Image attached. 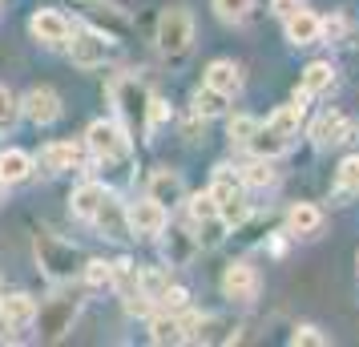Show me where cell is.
<instances>
[{"label": "cell", "mask_w": 359, "mask_h": 347, "mask_svg": "<svg viewBox=\"0 0 359 347\" xmlns=\"http://www.w3.org/2000/svg\"><path fill=\"white\" fill-rule=\"evenodd\" d=\"M165 117H170V105L162 97H154L149 93V105H146V133H158V125H165Z\"/></svg>", "instance_id": "cell-35"}, {"label": "cell", "mask_w": 359, "mask_h": 347, "mask_svg": "<svg viewBox=\"0 0 359 347\" xmlns=\"http://www.w3.org/2000/svg\"><path fill=\"white\" fill-rule=\"evenodd\" d=\"M41 170L45 174H65V170H73V165L81 162V149L73 146V142H53V146L41 149Z\"/></svg>", "instance_id": "cell-17"}, {"label": "cell", "mask_w": 359, "mask_h": 347, "mask_svg": "<svg viewBox=\"0 0 359 347\" xmlns=\"http://www.w3.org/2000/svg\"><path fill=\"white\" fill-rule=\"evenodd\" d=\"M222 291H226V299H234V303H250V299L259 295V275H255V266L230 263L226 275H222Z\"/></svg>", "instance_id": "cell-12"}, {"label": "cell", "mask_w": 359, "mask_h": 347, "mask_svg": "<svg viewBox=\"0 0 359 347\" xmlns=\"http://www.w3.org/2000/svg\"><path fill=\"white\" fill-rule=\"evenodd\" d=\"M294 8H299V0H271V13H275V17H283V20L291 17Z\"/></svg>", "instance_id": "cell-41"}, {"label": "cell", "mask_w": 359, "mask_h": 347, "mask_svg": "<svg viewBox=\"0 0 359 347\" xmlns=\"http://www.w3.org/2000/svg\"><path fill=\"white\" fill-rule=\"evenodd\" d=\"M194 250H198V238H190L186 231H170V234H165V263H170V266H186Z\"/></svg>", "instance_id": "cell-23"}, {"label": "cell", "mask_w": 359, "mask_h": 347, "mask_svg": "<svg viewBox=\"0 0 359 347\" xmlns=\"http://www.w3.org/2000/svg\"><path fill=\"white\" fill-rule=\"evenodd\" d=\"M355 194H359V190H355Z\"/></svg>", "instance_id": "cell-46"}, {"label": "cell", "mask_w": 359, "mask_h": 347, "mask_svg": "<svg viewBox=\"0 0 359 347\" xmlns=\"http://www.w3.org/2000/svg\"><path fill=\"white\" fill-rule=\"evenodd\" d=\"M137 283H142V271H137L130 259H117L114 263V291L130 295V291H137Z\"/></svg>", "instance_id": "cell-31"}, {"label": "cell", "mask_w": 359, "mask_h": 347, "mask_svg": "<svg viewBox=\"0 0 359 347\" xmlns=\"http://www.w3.org/2000/svg\"><path fill=\"white\" fill-rule=\"evenodd\" d=\"M69 53H73V65L97 69V65H105V57L114 53V45H109V36H105V33L85 29V33H77L73 41H69Z\"/></svg>", "instance_id": "cell-8"}, {"label": "cell", "mask_w": 359, "mask_h": 347, "mask_svg": "<svg viewBox=\"0 0 359 347\" xmlns=\"http://www.w3.org/2000/svg\"><path fill=\"white\" fill-rule=\"evenodd\" d=\"M8 335V319H4V307H0V339Z\"/></svg>", "instance_id": "cell-43"}, {"label": "cell", "mask_w": 359, "mask_h": 347, "mask_svg": "<svg viewBox=\"0 0 359 347\" xmlns=\"http://www.w3.org/2000/svg\"><path fill=\"white\" fill-rule=\"evenodd\" d=\"M238 178H243V186H259V190H266V186H275V165L266 162V158H255Z\"/></svg>", "instance_id": "cell-27"}, {"label": "cell", "mask_w": 359, "mask_h": 347, "mask_svg": "<svg viewBox=\"0 0 359 347\" xmlns=\"http://www.w3.org/2000/svg\"><path fill=\"white\" fill-rule=\"evenodd\" d=\"M222 93H214L210 85H206V89H198L194 93V117H202V121H206V117H218L222 114Z\"/></svg>", "instance_id": "cell-32"}, {"label": "cell", "mask_w": 359, "mask_h": 347, "mask_svg": "<svg viewBox=\"0 0 359 347\" xmlns=\"http://www.w3.org/2000/svg\"><path fill=\"white\" fill-rule=\"evenodd\" d=\"M20 114L29 117L33 125H53L61 117V97L53 89H29L25 101H20Z\"/></svg>", "instance_id": "cell-10"}, {"label": "cell", "mask_w": 359, "mask_h": 347, "mask_svg": "<svg viewBox=\"0 0 359 347\" xmlns=\"http://www.w3.org/2000/svg\"><path fill=\"white\" fill-rule=\"evenodd\" d=\"M149 339H154V343H182L186 335H182V319H178V311L158 315V319L149 323Z\"/></svg>", "instance_id": "cell-25"}, {"label": "cell", "mask_w": 359, "mask_h": 347, "mask_svg": "<svg viewBox=\"0 0 359 347\" xmlns=\"http://www.w3.org/2000/svg\"><path fill=\"white\" fill-rule=\"evenodd\" d=\"M101 234H109V238H133L130 234V222H126V206L114 198V194H105V202L97 206V215L89 218Z\"/></svg>", "instance_id": "cell-13"}, {"label": "cell", "mask_w": 359, "mask_h": 347, "mask_svg": "<svg viewBox=\"0 0 359 347\" xmlns=\"http://www.w3.org/2000/svg\"><path fill=\"white\" fill-rule=\"evenodd\" d=\"M331 85H335V69L327 65V61H315V65L303 69V89H299V93L315 97V93H327Z\"/></svg>", "instance_id": "cell-24"}, {"label": "cell", "mask_w": 359, "mask_h": 347, "mask_svg": "<svg viewBox=\"0 0 359 347\" xmlns=\"http://www.w3.org/2000/svg\"><path fill=\"white\" fill-rule=\"evenodd\" d=\"M73 319H77V299H53L49 307H36L33 327H41L45 339H61L65 331H73Z\"/></svg>", "instance_id": "cell-7"}, {"label": "cell", "mask_w": 359, "mask_h": 347, "mask_svg": "<svg viewBox=\"0 0 359 347\" xmlns=\"http://www.w3.org/2000/svg\"><path fill=\"white\" fill-rule=\"evenodd\" d=\"M146 194L158 202V206H165V210H170V206H178V202L186 198V182H182L178 170L158 165V170L149 174V182H146Z\"/></svg>", "instance_id": "cell-9"}, {"label": "cell", "mask_w": 359, "mask_h": 347, "mask_svg": "<svg viewBox=\"0 0 359 347\" xmlns=\"http://www.w3.org/2000/svg\"><path fill=\"white\" fill-rule=\"evenodd\" d=\"M339 190H359V158H347L339 165V178H335Z\"/></svg>", "instance_id": "cell-38"}, {"label": "cell", "mask_w": 359, "mask_h": 347, "mask_svg": "<svg viewBox=\"0 0 359 347\" xmlns=\"http://www.w3.org/2000/svg\"><path fill=\"white\" fill-rule=\"evenodd\" d=\"M259 130V121L250 114H234L230 117V125H226V133H230V142H238V146H246L250 142V133Z\"/></svg>", "instance_id": "cell-34"}, {"label": "cell", "mask_w": 359, "mask_h": 347, "mask_svg": "<svg viewBox=\"0 0 359 347\" xmlns=\"http://www.w3.org/2000/svg\"><path fill=\"white\" fill-rule=\"evenodd\" d=\"M33 247H36L41 271H45L53 283H69L73 275H81L85 259H81V250L73 247V243H65V238H57V234H49V231H36Z\"/></svg>", "instance_id": "cell-1"}, {"label": "cell", "mask_w": 359, "mask_h": 347, "mask_svg": "<svg viewBox=\"0 0 359 347\" xmlns=\"http://www.w3.org/2000/svg\"><path fill=\"white\" fill-rule=\"evenodd\" d=\"M81 279L93 287V291H101V287H114V263H105V259H89V263L81 266Z\"/></svg>", "instance_id": "cell-28"}, {"label": "cell", "mask_w": 359, "mask_h": 347, "mask_svg": "<svg viewBox=\"0 0 359 347\" xmlns=\"http://www.w3.org/2000/svg\"><path fill=\"white\" fill-rule=\"evenodd\" d=\"M190 45H194V17L186 8H165L158 20V49L165 57H182Z\"/></svg>", "instance_id": "cell-3"}, {"label": "cell", "mask_w": 359, "mask_h": 347, "mask_svg": "<svg viewBox=\"0 0 359 347\" xmlns=\"http://www.w3.org/2000/svg\"><path fill=\"white\" fill-rule=\"evenodd\" d=\"M355 263H359V259H355Z\"/></svg>", "instance_id": "cell-45"}, {"label": "cell", "mask_w": 359, "mask_h": 347, "mask_svg": "<svg viewBox=\"0 0 359 347\" xmlns=\"http://www.w3.org/2000/svg\"><path fill=\"white\" fill-rule=\"evenodd\" d=\"M291 343L299 347V343H311V347H323L327 343V335H319V327H294V335H291Z\"/></svg>", "instance_id": "cell-40"}, {"label": "cell", "mask_w": 359, "mask_h": 347, "mask_svg": "<svg viewBox=\"0 0 359 347\" xmlns=\"http://www.w3.org/2000/svg\"><path fill=\"white\" fill-rule=\"evenodd\" d=\"M17 114H20V105H17V97L0 85V130H8L13 121H17Z\"/></svg>", "instance_id": "cell-37"}, {"label": "cell", "mask_w": 359, "mask_h": 347, "mask_svg": "<svg viewBox=\"0 0 359 347\" xmlns=\"http://www.w3.org/2000/svg\"><path fill=\"white\" fill-rule=\"evenodd\" d=\"M29 33H33L41 45H65L69 33H73V25H69L61 13H53V8H36L33 20H29Z\"/></svg>", "instance_id": "cell-11"}, {"label": "cell", "mask_w": 359, "mask_h": 347, "mask_svg": "<svg viewBox=\"0 0 359 347\" xmlns=\"http://www.w3.org/2000/svg\"><path fill=\"white\" fill-rule=\"evenodd\" d=\"M210 194H214V202L230 198V194H243V178H238V174H230V165H222V170H214Z\"/></svg>", "instance_id": "cell-29"}, {"label": "cell", "mask_w": 359, "mask_h": 347, "mask_svg": "<svg viewBox=\"0 0 359 347\" xmlns=\"http://www.w3.org/2000/svg\"><path fill=\"white\" fill-rule=\"evenodd\" d=\"M246 146L255 149V158H266V162H275L278 154H287V146H291V137H283V133H275L271 125H259V130L250 133V142Z\"/></svg>", "instance_id": "cell-22"}, {"label": "cell", "mask_w": 359, "mask_h": 347, "mask_svg": "<svg viewBox=\"0 0 359 347\" xmlns=\"http://www.w3.org/2000/svg\"><path fill=\"white\" fill-rule=\"evenodd\" d=\"M343 29H347V20H343V17H327V20H323V33H327V36H339Z\"/></svg>", "instance_id": "cell-42"}, {"label": "cell", "mask_w": 359, "mask_h": 347, "mask_svg": "<svg viewBox=\"0 0 359 347\" xmlns=\"http://www.w3.org/2000/svg\"><path fill=\"white\" fill-rule=\"evenodd\" d=\"M126 222H130V234H133V238H158V234L165 231L170 215H165V206H158V202L146 194L142 202L126 206Z\"/></svg>", "instance_id": "cell-5"}, {"label": "cell", "mask_w": 359, "mask_h": 347, "mask_svg": "<svg viewBox=\"0 0 359 347\" xmlns=\"http://www.w3.org/2000/svg\"><path fill=\"white\" fill-rule=\"evenodd\" d=\"M0 307H4V319H8V331H29L36 319V299L17 291V295H0Z\"/></svg>", "instance_id": "cell-15"}, {"label": "cell", "mask_w": 359, "mask_h": 347, "mask_svg": "<svg viewBox=\"0 0 359 347\" xmlns=\"http://www.w3.org/2000/svg\"><path fill=\"white\" fill-rule=\"evenodd\" d=\"M109 101H114L117 117L126 121V125H137V121H146V105H149V89L142 77H133V73H121L109 81Z\"/></svg>", "instance_id": "cell-2"}, {"label": "cell", "mask_w": 359, "mask_h": 347, "mask_svg": "<svg viewBox=\"0 0 359 347\" xmlns=\"http://www.w3.org/2000/svg\"><path fill=\"white\" fill-rule=\"evenodd\" d=\"M319 226H323V210H319V206H311V202L291 206V215H287V231H291L294 238H315Z\"/></svg>", "instance_id": "cell-19"}, {"label": "cell", "mask_w": 359, "mask_h": 347, "mask_svg": "<svg viewBox=\"0 0 359 347\" xmlns=\"http://www.w3.org/2000/svg\"><path fill=\"white\" fill-rule=\"evenodd\" d=\"M222 234H226V222H222V218L214 215V218H202V222H198V247H218V243H222Z\"/></svg>", "instance_id": "cell-33"}, {"label": "cell", "mask_w": 359, "mask_h": 347, "mask_svg": "<svg viewBox=\"0 0 359 347\" xmlns=\"http://www.w3.org/2000/svg\"><path fill=\"white\" fill-rule=\"evenodd\" d=\"M158 303H162L165 311H182V307L190 303V295H186V287H165V291H162V299H158Z\"/></svg>", "instance_id": "cell-39"}, {"label": "cell", "mask_w": 359, "mask_h": 347, "mask_svg": "<svg viewBox=\"0 0 359 347\" xmlns=\"http://www.w3.org/2000/svg\"><path fill=\"white\" fill-rule=\"evenodd\" d=\"M33 158L25 154V149H0V178H4V186H17L25 182L29 174H33Z\"/></svg>", "instance_id": "cell-21"}, {"label": "cell", "mask_w": 359, "mask_h": 347, "mask_svg": "<svg viewBox=\"0 0 359 347\" xmlns=\"http://www.w3.org/2000/svg\"><path fill=\"white\" fill-rule=\"evenodd\" d=\"M214 215H218V202H214L210 190L190 198V218H194V222H202V218H214Z\"/></svg>", "instance_id": "cell-36"}, {"label": "cell", "mask_w": 359, "mask_h": 347, "mask_svg": "<svg viewBox=\"0 0 359 347\" xmlns=\"http://www.w3.org/2000/svg\"><path fill=\"white\" fill-rule=\"evenodd\" d=\"M0 198H4V178H0Z\"/></svg>", "instance_id": "cell-44"}, {"label": "cell", "mask_w": 359, "mask_h": 347, "mask_svg": "<svg viewBox=\"0 0 359 347\" xmlns=\"http://www.w3.org/2000/svg\"><path fill=\"white\" fill-rule=\"evenodd\" d=\"M206 85H210L214 93H222V97H234L243 89V69L234 65V61H214L206 69Z\"/></svg>", "instance_id": "cell-18"}, {"label": "cell", "mask_w": 359, "mask_h": 347, "mask_svg": "<svg viewBox=\"0 0 359 347\" xmlns=\"http://www.w3.org/2000/svg\"><path fill=\"white\" fill-rule=\"evenodd\" d=\"M85 142H89V149H93L97 158H105V162H117V158L130 154V137H126V130H121L117 121H93L89 133H85Z\"/></svg>", "instance_id": "cell-4"}, {"label": "cell", "mask_w": 359, "mask_h": 347, "mask_svg": "<svg viewBox=\"0 0 359 347\" xmlns=\"http://www.w3.org/2000/svg\"><path fill=\"white\" fill-rule=\"evenodd\" d=\"M303 114H307V93H294L291 105H278L275 114L266 117V125L275 133H283V137H294L299 125H303Z\"/></svg>", "instance_id": "cell-16"}, {"label": "cell", "mask_w": 359, "mask_h": 347, "mask_svg": "<svg viewBox=\"0 0 359 347\" xmlns=\"http://www.w3.org/2000/svg\"><path fill=\"white\" fill-rule=\"evenodd\" d=\"M105 194H109V190H105L101 182H81L77 190H73V198H69V210L89 222V218L97 215V206L105 202Z\"/></svg>", "instance_id": "cell-20"}, {"label": "cell", "mask_w": 359, "mask_h": 347, "mask_svg": "<svg viewBox=\"0 0 359 347\" xmlns=\"http://www.w3.org/2000/svg\"><path fill=\"white\" fill-rule=\"evenodd\" d=\"M319 36H323V17H315V13H307L299 4L291 17H287V41L291 45H315Z\"/></svg>", "instance_id": "cell-14"}, {"label": "cell", "mask_w": 359, "mask_h": 347, "mask_svg": "<svg viewBox=\"0 0 359 347\" xmlns=\"http://www.w3.org/2000/svg\"><path fill=\"white\" fill-rule=\"evenodd\" d=\"M359 137V125L355 121H347L339 109H327L315 125H311V142L323 149V146H347V142H355Z\"/></svg>", "instance_id": "cell-6"}, {"label": "cell", "mask_w": 359, "mask_h": 347, "mask_svg": "<svg viewBox=\"0 0 359 347\" xmlns=\"http://www.w3.org/2000/svg\"><path fill=\"white\" fill-rule=\"evenodd\" d=\"M218 218L226 222V231L243 226L246 218H250V202H246V194H230V198L218 202Z\"/></svg>", "instance_id": "cell-26"}, {"label": "cell", "mask_w": 359, "mask_h": 347, "mask_svg": "<svg viewBox=\"0 0 359 347\" xmlns=\"http://www.w3.org/2000/svg\"><path fill=\"white\" fill-rule=\"evenodd\" d=\"M214 13L226 20V25H243L255 13V0H214Z\"/></svg>", "instance_id": "cell-30"}]
</instances>
